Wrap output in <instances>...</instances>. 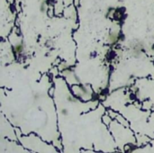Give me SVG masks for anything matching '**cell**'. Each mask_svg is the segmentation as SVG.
<instances>
[{
	"label": "cell",
	"instance_id": "cell-9",
	"mask_svg": "<svg viewBox=\"0 0 154 153\" xmlns=\"http://www.w3.org/2000/svg\"><path fill=\"white\" fill-rule=\"evenodd\" d=\"M60 114L64 116H67L69 114V110L67 108H61L60 109Z\"/></svg>",
	"mask_w": 154,
	"mask_h": 153
},
{
	"label": "cell",
	"instance_id": "cell-8",
	"mask_svg": "<svg viewBox=\"0 0 154 153\" xmlns=\"http://www.w3.org/2000/svg\"><path fill=\"white\" fill-rule=\"evenodd\" d=\"M107 114L111 116L112 119H115V118L117 117V115H118V114H117V113H115V111H113V110H108Z\"/></svg>",
	"mask_w": 154,
	"mask_h": 153
},
{
	"label": "cell",
	"instance_id": "cell-6",
	"mask_svg": "<svg viewBox=\"0 0 154 153\" xmlns=\"http://www.w3.org/2000/svg\"><path fill=\"white\" fill-rule=\"evenodd\" d=\"M115 10H116V9L114 8V7H109V8L107 9V11H106V17L114 19V18H115Z\"/></svg>",
	"mask_w": 154,
	"mask_h": 153
},
{
	"label": "cell",
	"instance_id": "cell-3",
	"mask_svg": "<svg viewBox=\"0 0 154 153\" xmlns=\"http://www.w3.org/2000/svg\"><path fill=\"white\" fill-rule=\"evenodd\" d=\"M13 50H14L15 55H21L23 52V50H25V45H23V43L22 41H19V42L15 43L13 46Z\"/></svg>",
	"mask_w": 154,
	"mask_h": 153
},
{
	"label": "cell",
	"instance_id": "cell-5",
	"mask_svg": "<svg viewBox=\"0 0 154 153\" xmlns=\"http://www.w3.org/2000/svg\"><path fill=\"white\" fill-rule=\"evenodd\" d=\"M115 120H116L119 123H121V124H122L124 127H126V128H127V127H129V123H128V121L124 117H123L121 114H118V115H117V117L115 118Z\"/></svg>",
	"mask_w": 154,
	"mask_h": 153
},
{
	"label": "cell",
	"instance_id": "cell-7",
	"mask_svg": "<svg viewBox=\"0 0 154 153\" xmlns=\"http://www.w3.org/2000/svg\"><path fill=\"white\" fill-rule=\"evenodd\" d=\"M112 120H113V119H112V117L108 114H104V115H103V117H102V122L106 125H107V126L112 123Z\"/></svg>",
	"mask_w": 154,
	"mask_h": 153
},
{
	"label": "cell",
	"instance_id": "cell-4",
	"mask_svg": "<svg viewBox=\"0 0 154 153\" xmlns=\"http://www.w3.org/2000/svg\"><path fill=\"white\" fill-rule=\"evenodd\" d=\"M49 8H50V5L47 0H43L40 4V12L43 13V14H46L48 13Z\"/></svg>",
	"mask_w": 154,
	"mask_h": 153
},
{
	"label": "cell",
	"instance_id": "cell-2",
	"mask_svg": "<svg viewBox=\"0 0 154 153\" xmlns=\"http://www.w3.org/2000/svg\"><path fill=\"white\" fill-rule=\"evenodd\" d=\"M123 39H124V36L123 34H121V32L118 30H112L108 34L107 43L111 46H115Z\"/></svg>",
	"mask_w": 154,
	"mask_h": 153
},
{
	"label": "cell",
	"instance_id": "cell-10",
	"mask_svg": "<svg viewBox=\"0 0 154 153\" xmlns=\"http://www.w3.org/2000/svg\"><path fill=\"white\" fill-rule=\"evenodd\" d=\"M73 4H74L75 6H78V5H79V0H74V1H73Z\"/></svg>",
	"mask_w": 154,
	"mask_h": 153
},
{
	"label": "cell",
	"instance_id": "cell-1",
	"mask_svg": "<svg viewBox=\"0 0 154 153\" xmlns=\"http://www.w3.org/2000/svg\"><path fill=\"white\" fill-rule=\"evenodd\" d=\"M72 90L78 98L82 100H89L92 98V91L88 87L81 85H72Z\"/></svg>",
	"mask_w": 154,
	"mask_h": 153
}]
</instances>
